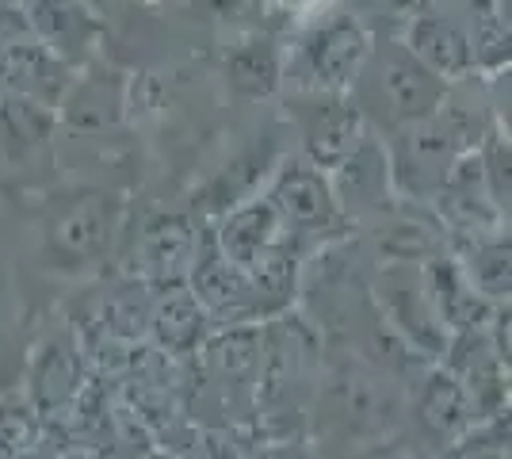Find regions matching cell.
<instances>
[{
    "mask_svg": "<svg viewBox=\"0 0 512 459\" xmlns=\"http://www.w3.org/2000/svg\"><path fill=\"white\" fill-rule=\"evenodd\" d=\"M318 433L348 448H375L394 440L409 417L398 379L375 368L356 349L321 352L318 372Z\"/></svg>",
    "mask_w": 512,
    "mask_h": 459,
    "instance_id": "1",
    "label": "cell"
},
{
    "mask_svg": "<svg viewBox=\"0 0 512 459\" xmlns=\"http://www.w3.org/2000/svg\"><path fill=\"white\" fill-rule=\"evenodd\" d=\"M451 85L440 81L428 66H421L402 39L371 43L356 81L348 88L352 104L363 115L371 134H398L436 115L448 100Z\"/></svg>",
    "mask_w": 512,
    "mask_h": 459,
    "instance_id": "2",
    "label": "cell"
},
{
    "mask_svg": "<svg viewBox=\"0 0 512 459\" xmlns=\"http://www.w3.org/2000/svg\"><path fill=\"white\" fill-rule=\"evenodd\" d=\"M478 134H482V123L474 119V111L455 108L451 104V92L436 115L421 119L417 127L390 134L386 157H390L394 196L432 203L436 192L444 188L451 165L482 142Z\"/></svg>",
    "mask_w": 512,
    "mask_h": 459,
    "instance_id": "3",
    "label": "cell"
},
{
    "mask_svg": "<svg viewBox=\"0 0 512 459\" xmlns=\"http://www.w3.org/2000/svg\"><path fill=\"white\" fill-rule=\"evenodd\" d=\"M371 31L352 12H325L299 35L283 66V85L306 92H348L371 50Z\"/></svg>",
    "mask_w": 512,
    "mask_h": 459,
    "instance_id": "4",
    "label": "cell"
},
{
    "mask_svg": "<svg viewBox=\"0 0 512 459\" xmlns=\"http://www.w3.org/2000/svg\"><path fill=\"white\" fill-rule=\"evenodd\" d=\"M123 222V196L88 188L62 199L46 211L43 222V257L50 268L81 272L100 264L111 253V241Z\"/></svg>",
    "mask_w": 512,
    "mask_h": 459,
    "instance_id": "5",
    "label": "cell"
},
{
    "mask_svg": "<svg viewBox=\"0 0 512 459\" xmlns=\"http://www.w3.org/2000/svg\"><path fill=\"white\" fill-rule=\"evenodd\" d=\"M287 119L299 134L302 161H310L321 173H333L348 153L367 138V123L356 111L348 92H306L291 88Z\"/></svg>",
    "mask_w": 512,
    "mask_h": 459,
    "instance_id": "6",
    "label": "cell"
},
{
    "mask_svg": "<svg viewBox=\"0 0 512 459\" xmlns=\"http://www.w3.org/2000/svg\"><path fill=\"white\" fill-rule=\"evenodd\" d=\"M264 199L276 207V215L283 219V226L291 230L295 241L329 238V234H337L344 222H348L341 203H337L329 173L314 169L302 157H291V161L279 165Z\"/></svg>",
    "mask_w": 512,
    "mask_h": 459,
    "instance_id": "7",
    "label": "cell"
},
{
    "mask_svg": "<svg viewBox=\"0 0 512 459\" xmlns=\"http://www.w3.org/2000/svg\"><path fill=\"white\" fill-rule=\"evenodd\" d=\"M409 421L417 425V433L436 444L440 452L448 448L455 437H463L470 425L478 421L474 398L459 383V375L448 372L444 364H428L425 372L409 383Z\"/></svg>",
    "mask_w": 512,
    "mask_h": 459,
    "instance_id": "8",
    "label": "cell"
},
{
    "mask_svg": "<svg viewBox=\"0 0 512 459\" xmlns=\"http://www.w3.org/2000/svg\"><path fill=\"white\" fill-rule=\"evenodd\" d=\"M188 291L199 306L207 310L211 326H241V322H260L256 318V299L249 276L222 257L211 234H199L192 272H188Z\"/></svg>",
    "mask_w": 512,
    "mask_h": 459,
    "instance_id": "9",
    "label": "cell"
},
{
    "mask_svg": "<svg viewBox=\"0 0 512 459\" xmlns=\"http://www.w3.org/2000/svg\"><path fill=\"white\" fill-rule=\"evenodd\" d=\"M27 31L69 69L88 66L104 39L92 0H27Z\"/></svg>",
    "mask_w": 512,
    "mask_h": 459,
    "instance_id": "10",
    "label": "cell"
},
{
    "mask_svg": "<svg viewBox=\"0 0 512 459\" xmlns=\"http://www.w3.org/2000/svg\"><path fill=\"white\" fill-rule=\"evenodd\" d=\"M85 391V364H81V349L54 333L46 337L43 345L35 349L31 364H27V402L31 410L39 414V421H50V417L73 414L77 398Z\"/></svg>",
    "mask_w": 512,
    "mask_h": 459,
    "instance_id": "11",
    "label": "cell"
},
{
    "mask_svg": "<svg viewBox=\"0 0 512 459\" xmlns=\"http://www.w3.org/2000/svg\"><path fill=\"white\" fill-rule=\"evenodd\" d=\"M329 180H333V192H337L344 219H383L390 196H394L390 157H386L383 138L367 134L360 146L329 173Z\"/></svg>",
    "mask_w": 512,
    "mask_h": 459,
    "instance_id": "12",
    "label": "cell"
},
{
    "mask_svg": "<svg viewBox=\"0 0 512 459\" xmlns=\"http://www.w3.org/2000/svg\"><path fill=\"white\" fill-rule=\"evenodd\" d=\"M409 54L428 66L440 81H467L470 73L478 69V46H474V35H470L463 23L448 16V12H436V8H425L417 12L406 27Z\"/></svg>",
    "mask_w": 512,
    "mask_h": 459,
    "instance_id": "13",
    "label": "cell"
},
{
    "mask_svg": "<svg viewBox=\"0 0 512 459\" xmlns=\"http://www.w3.org/2000/svg\"><path fill=\"white\" fill-rule=\"evenodd\" d=\"M195 249H199V230L188 215H180V211L153 215L138 234V261H142L146 284L157 291L184 287L188 272H192Z\"/></svg>",
    "mask_w": 512,
    "mask_h": 459,
    "instance_id": "14",
    "label": "cell"
},
{
    "mask_svg": "<svg viewBox=\"0 0 512 459\" xmlns=\"http://www.w3.org/2000/svg\"><path fill=\"white\" fill-rule=\"evenodd\" d=\"M211 238H214V245L222 249V257L230 264H237L245 276H249L260 261H268L279 245L295 241L291 230L283 226V219L276 215V207L264 196L245 199V203H237L234 211H226Z\"/></svg>",
    "mask_w": 512,
    "mask_h": 459,
    "instance_id": "15",
    "label": "cell"
},
{
    "mask_svg": "<svg viewBox=\"0 0 512 459\" xmlns=\"http://www.w3.org/2000/svg\"><path fill=\"white\" fill-rule=\"evenodd\" d=\"M77 69H69L62 58H54L43 43H35L31 35L23 39H4L0 43V92L27 96L35 104L58 111L65 88L73 81Z\"/></svg>",
    "mask_w": 512,
    "mask_h": 459,
    "instance_id": "16",
    "label": "cell"
},
{
    "mask_svg": "<svg viewBox=\"0 0 512 459\" xmlns=\"http://www.w3.org/2000/svg\"><path fill=\"white\" fill-rule=\"evenodd\" d=\"M417 268H421V284H425L428 303H432L436 318L444 322L451 337L486 326L493 306L470 287L467 272H463V264H459L455 253H436V257L417 264Z\"/></svg>",
    "mask_w": 512,
    "mask_h": 459,
    "instance_id": "17",
    "label": "cell"
},
{
    "mask_svg": "<svg viewBox=\"0 0 512 459\" xmlns=\"http://www.w3.org/2000/svg\"><path fill=\"white\" fill-rule=\"evenodd\" d=\"M54 123H58L54 108L0 92V165L31 169L35 161H43L54 142Z\"/></svg>",
    "mask_w": 512,
    "mask_h": 459,
    "instance_id": "18",
    "label": "cell"
},
{
    "mask_svg": "<svg viewBox=\"0 0 512 459\" xmlns=\"http://www.w3.org/2000/svg\"><path fill=\"white\" fill-rule=\"evenodd\" d=\"M127 108V81L115 69H96L92 62L81 66V77L73 73V81L65 88L58 115L77 131H107L119 123V115Z\"/></svg>",
    "mask_w": 512,
    "mask_h": 459,
    "instance_id": "19",
    "label": "cell"
},
{
    "mask_svg": "<svg viewBox=\"0 0 512 459\" xmlns=\"http://www.w3.org/2000/svg\"><path fill=\"white\" fill-rule=\"evenodd\" d=\"M146 329L153 333L157 349L165 356H195L203 349V341L211 337V318L207 310L199 306L188 284L184 287H169V291H157V299L150 303V322Z\"/></svg>",
    "mask_w": 512,
    "mask_h": 459,
    "instance_id": "20",
    "label": "cell"
},
{
    "mask_svg": "<svg viewBox=\"0 0 512 459\" xmlns=\"http://www.w3.org/2000/svg\"><path fill=\"white\" fill-rule=\"evenodd\" d=\"M203 368L222 391H256L260 368V322L222 326L203 341Z\"/></svg>",
    "mask_w": 512,
    "mask_h": 459,
    "instance_id": "21",
    "label": "cell"
},
{
    "mask_svg": "<svg viewBox=\"0 0 512 459\" xmlns=\"http://www.w3.org/2000/svg\"><path fill=\"white\" fill-rule=\"evenodd\" d=\"M283 66H287V54L279 50L272 39H241L226 50L222 58V73H226V85L234 88L241 100H268L283 88Z\"/></svg>",
    "mask_w": 512,
    "mask_h": 459,
    "instance_id": "22",
    "label": "cell"
},
{
    "mask_svg": "<svg viewBox=\"0 0 512 459\" xmlns=\"http://www.w3.org/2000/svg\"><path fill=\"white\" fill-rule=\"evenodd\" d=\"M459 264L467 272L470 287L490 306L509 303V234L493 230L482 238H470L459 253Z\"/></svg>",
    "mask_w": 512,
    "mask_h": 459,
    "instance_id": "23",
    "label": "cell"
},
{
    "mask_svg": "<svg viewBox=\"0 0 512 459\" xmlns=\"http://www.w3.org/2000/svg\"><path fill=\"white\" fill-rule=\"evenodd\" d=\"M31 452H43V421L27 398H4L0 402V459H23Z\"/></svg>",
    "mask_w": 512,
    "mask_h": 459,
    "instance_id": "24",
    "label": "cell"
},
{
    "mask_svg": "<svg viewBox=\"0 0 512 459\" xmlns=\"http://www.w3.org/2000/svg\"><path fill=\"white\" fill-rule=\"evenodd\" d=\"M444 459H509V410L474 421L444 448Z\"/></svg>",
    "mask_w": 512,
    "mask_h": 459,
    "instance_id": "25",
    "label": "cell"
},
{
    "mask_svg": "<svg viewBox=\"0 0 512 459\" xmlns=\"http://www.w3.org/2000/svg\"><path fill=\"white\" fill-rule=\"evenodd\" d=\"M245 459H306L299 440H272V444H264V448H253Z\"/></svg>",
    "mask_w": 512,
    "mask_h": 459,
    "instance_id": "26",
    "label": "cell"
},
{
    "mask_svg": "<svg viewBox=\"0 0 512 459\" xmlns=\"http://www.w3.org/2000/svg\"><path fill=\"white\" fill-rule=\"evenodd\" d=\"M356 459H421V452H409V448H402V444L386 440V444H375V448L356 452Z\"/></svg>",
    "mask_w": 512,
    "mask_h": 459,
    "instance_id": "27",
    "label": "cell"
},
{
    "mask_svg": "<svg viewBox=\"0 0 512 459\" xmlns=\"http://www.w3.org/2000/svg\"><path fill=\"white\" fill-rule=\"evenodd\" d=\"M192 4L203 16H211V20H226V16H234L237 8H241V0H192Z\"/></svg>",
    "mask_w": 512,
    "mask_h": 459,
    "instance_id": "28",
    "label": "cell"
},
{
    "mask_svg": "<svg viewBox=\"0 0 512 459\" xmlns=\"http://www.w3.org/2000/svg\"><path fill=\"white\" fill-rule=\"evenodd\" d=\"M283 12H291V16H306V12H314L321 0H276Z\"/></svg>",
    "mask_w": 512,
    "mask_h": 459,
    "instance_id": "29",
    "label": "cell"
},
{
    "mask_svg": "<svg viewBox=\"0 0 512 459\" xmlns=\"http://www.w3.org/2000/svg\"><path fill=\"white\" fill-rule=\"evenodd\" d=\"M58 459H92L88 452H65V456H58Z\"/></svg>",
    "mask_w": 512,
    "mask_h": 459,
    "instance_id": "30",
    "label": "cell"
}]
</instances>
